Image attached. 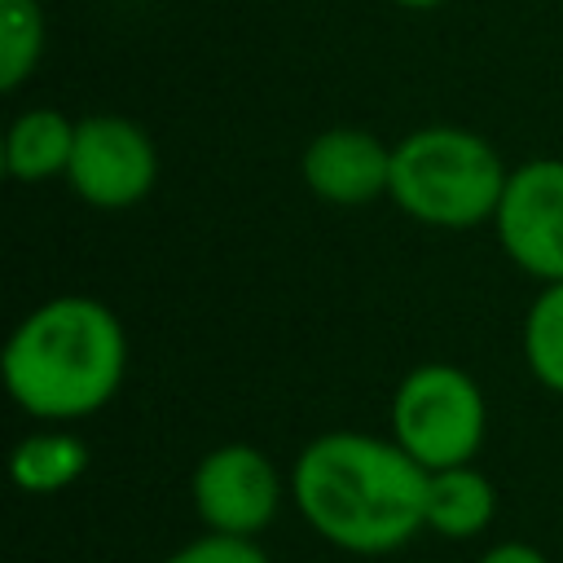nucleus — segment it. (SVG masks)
Here are the masks:
<instances>
[{"instance_id":"obj_1","label":"nucleus","mask_w":563,"mask_h":563,"mask_svg":"<svg viewBox=\"0 0 563 563\" xmlns=\"http://www.w3.org/2000/svg\"><path fill=\"white\" fill-rule=\"evenodd\" d=\"M286 484L299 519L343 554H396L427 528V471L369 431L308 440Z\"/></svg>"},{"instance_id":"obj_2","label":"nucleus","mask_w":563,"mask_h":563,"mask_svg":"<svg viewBox=\"0 0 563 563\" xmlns=\"http://www.w3.org/2000/svg\"><path fill=\"white\" fill-rule=\"evenodd\" d=\"M0 369L22 413L35 422H79L123 387L128 334L101 299L62 295L18 321Z\"/></svg>"},{"instance_id":"obj_3","label":"nucleus","mask_w":563,"mask_h":563,"mask_svg":"<svg viewBox=\"0 0 563 563\" xmlns=\"http://www.w3.org/2000/svg\"><path fill=\"white\" fill-rule=\"evenodd\" d=\"M506 167L466 128H418L391 145V202L431 229H475L497 216Z\"/></svg>"},{"instance_id":"obj_4","label":"nucleus","mask_w":563,"mask_h":563,"mask_svg":"<svg viewBox=\"0 0 563 563\" xmlns=\"http://www.w3.org/2000/svg\"><path fill=\"white\" fill-rule=\"evenodd\" d=\"M488 431V405L479 383L444 361L418 365L391 396V440L422 466H466Z\"/></svg>"},{"instance_id":"obj_5","label":"nucleus","mask_w":563,"mask_h":563,"mask_svg":"<svg viewBox=\"0 0 563 563\" xmlns=\"http://www.w3.org/2000/svg\"><path fill=\"white\" fill-rule=\"evenodd\" d=\"M282 493H290V484H282L273 457L242 440L202 453L189 479V497L202 532H220V537L255 541L277 519Z\"/></svg>"},{"instance_id":"obj_6","label":"nucleus","mask_w":563,"mask_h":563,"mask_svg":"<svg viewBox=\"0 0 563 563\" xmlns=\"http://www.w3.org/2000/svg\"><path fill=\"white\" fill-rule=\"evenodd\" d=\"M70 189L97 211L136 207L158 180V154L141 123L123 114H88L75 123V150L66 167Z\"/></svg>"},{"instance_id":"obj_7","label":"nucleus","mask_w":563,"mask_h":563,"mask_svg":"<svg viewBox=\"0 0 563 563\" xmlns=\"http://www.w3.org/2000/svg\"><path fill=\"white\" fill-rule=\"evenodd\" d=\"M501 251L537 282H563V158H532L506 176L497 202Z\"/></svg>"},{"instance_id":"obj_8","label":"nucleus","mask_w":563,"mask_h":563,"mask_svg":"<svg viewBox=\"0 0 563 563\" xmlns=\"http://www.w3.org/2000/svg\"><path fill=\"white\" fill-rule=\"evenodd\" d=\"M303 185L334 207H365L391 185V150L365 128L317 132L299 158Z\"/></svg>"},{"instance_id":"obj_9","label":"nucleus","mask_w":563,"mask_h":563,"mask_svg":"<svg viewBox=\"0 0 563 563\" xmlns=\"http://www.w3.org/2000/svg\"><path fill=\"white\" fill-rule=\"evenodd\" d=\"M497 515V488L484 471L444 466L427 471V532L444 541H471L479 537Z\"/></svg>"},{"instance_id":"obj_10","label":"nucleus","mask_w":563,"mask_h":563,"mask_svg":"<svg viewBox=\"0 0 563 563\" xmlns=\"http://www.w3.org/2000/svg\"><path fill=\"white\" fill-rule=\"evenodd\" d=\"M70 150H75V123L53 106H35V110H26L9 123L4 167H9L13 180L40 185V180L66 176Z\"/></svg>"},{"instance_id":"obj_11","label":"nucleus","mask_w":563,"mask_h":563,"mask_svg":"<svg viewBox=\"0 0 563 563\" xmlns=\"http://www.w3.org/2000/svg\"><path fill=\"white\" fill-rule=\"evenodd\" d=\"M84 471H88V444L62 422L22 435L9 453V475L31 497H53V493L79 484Z\"/></svg>"},{"instance_id":"obj_12","label":"nucleus","mask_w":563,"mask_h":563,"mask_svg":"<svg viewBox=\"0 0 563 563\" xmlns=\"http://www.w3.org/2000/svg\"><path fill=\"white\" fill-rule=\"evenodd\" d=\"M523 356L532 378L563 396V282H550L523 317Z\"/></svg>"},{"instance_id":"obj_13","label":"nucleus","mask_w":563,"mask_h":563,"mask_svg":"<svg viewBox=\"0 0 563 563\" xmlns=\"http://www.w3.org/2000/svg\"><path fill=\"white\" fill-rule=\"evenodd\" d=\"M44 53L40 0H0V88L18 92Z\"/></svg>"},{"instance_id":"obj_14","label":"nucleus","mask_w":563,"mask_h":563,"mask_svg":"<svg viewBox=\"0 0 563 563\" xmlns=\"http://www.w3.org/2000/svg\"><path fill=\"white\" fill-rule=\"evenodd\" d=\"M163 563H273L251 537H220V532H202L194 541H185L180 550H172Z\"/></svg>"},{"instance_id":"obj_15","label":"nucleus","mask_w":563,"mask_h":563,"mask_svg":"<svg viewBox=\"0 0 563 563\" xmlns=\"http://www.w3.org/2000/svg\"><path fill=\"white\" fill-rule=\"evenodd\" d=\"M475 563H550L537 545H528V541H497V545H488Z\"/></svg>"},{"instance_id":"obj_16","label":"nucleus","mask_w":563,"mask_h":563,"mask_svg":"<svg viewBox=\"0 0 563 563\" xmlns=\"http://www.w3.org/2000/svg\"><path fill=\"white\" fill-rule=\"evenodd\" d=\"M391 4H400V9H435L444 0H391Z\"/></svg>"}]
</instances>
